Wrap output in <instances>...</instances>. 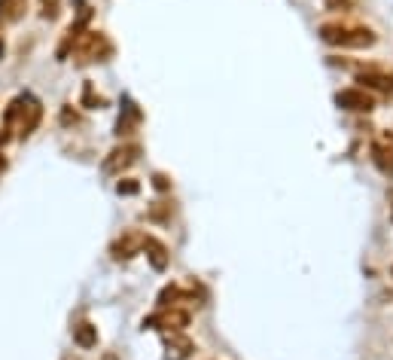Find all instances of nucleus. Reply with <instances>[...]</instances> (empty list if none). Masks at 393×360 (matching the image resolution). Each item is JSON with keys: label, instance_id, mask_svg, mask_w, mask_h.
Returning a JSON list of instances; mask_svg holds the SVG:
<instances>
[{"label": "nucleus", "instance_id": "1", "mask_svg": "<svg viewBox=\"0 0 393 360\" xmlns=\"http://www.w3.org/2000/svg\"><path fill=\"white\" fill-rule=\"evenodd\" d=\"M40 120H43V104H40L34 95H19L3 113V125L6 129H15V135L19 138L34 135Z\"/></svg>", "mask_w": 393, "mask_h": 360}, {"label": "nucleus", "instance_id": "2", "mask_svg": "<svg viewBox=\"0 0 393 360\" xmlns=\"http://www.w3.org/2000/svg\"><path fill=\"white\" fill-rule=\"evenodd\" d=\"M320 37H323V43L341 46V49H369L378 40L369 28H345V24H323Z\"/></svg>", "mask_w": 393, "mask_h": 360}, {"label": "nucleus", "instance_id": "3", "mask_svg": "<svg viewBox=\"0 0 393 360\" xmlns=\"http://www.w3.org/2000/svg\"><path fill=\"white\" fill-rule=\"evenodd\" d=\"M113 55V43L107 40V34L101 31H89V34H80L73 40V58L80 64H89V62H107Z\"/></svg>", "mask_w": 393, "mask_h": 360}, {"label": "nucleus", "instance_id": "4", "mask_svg": "<svg viewBox=\"0 0 393 360\" xmlns=\"http://www.w3.org/2000/svg\"><path fill=\"white\" fill-rule=\"evenodd\" d=\"M138 156H140L138 144H122V147L110 150V156L104 159V174H122L125 168H131L138 162Z\"/></svg>", "mask_w": 393, "mask_h": 360}, {"label": "nucleus", "instance_id": "5", "mask_svg": "<svg viewBox=\"0 0 393 360\" xmlns=\"http://www.w3.org/2000/svg\"><path fill=\"white\" fill-rule=\"evenodd\" d=\"M336 104L341 110H350V113H369L375 107V98L366 89H341L336 95Z\"/></svg>", "mask_w": 393, "mask_h": 360}, {"label": "nucleus", "instance_id": "6", "mask_svg": "<svg viewBox=\"0 0 393 360\" xmlns=\"http://www.w3.org/2000/svg\"><path fill=\"white\" fill-rule=\"evenodd\" d=\"M158 326V330L165 333H183V326H189V315L183 312V308L171 305V308H162L156 317H149V321H144V326Z\"/></svg>", "mask_w": 393, "mask_h": 360}, {"label": "nucleus", "instance_id": "7", "mask_svg": "<svg viewBox=\"0 0 393 360\" xmlns=\"http://www.w3.org/2000/svg\"><path fill=\"white\" fill-rule=\"evenodd\" d=\"M192 351H195V342L186 333H168L165 336V360H189Z\"/></svg>", "mask_w": 393, "mask_h": 360}, {"label": "nucleus", "instance_id": "8", "mask_svg": "<svg viewBox=\"0 0 393 360\" xmlns=\"http://www.w3.org/2000/svg\"><path fill=\"white\" fill-rule=\"evenodd\" d=\"M147 254V259L153 263V269L156 272H162V269H168V247L162 245L158 238H153V236H144V247H140Z\"/></svg>", "mask_w": 393, "mask_h": 360}, {"label": "nucleus", "instance_id": "9", "mask_svg": "<svg viewBox=\"0 0 393 360\" xmlns=\"http://www.w3.org/2000/svg\"><path fill=\"white\" fill-rule=\"evenodd\" d=\"M28 13V0H0V24H15Z\"/></svg>", "mask_w": 393, "mask_h": 360}, {"label": "nucleus", "instance_id": "10", "mask_svg": "<svg viewBox=\"0 0 393 360\" xmlns=\"http://www.w3.org/2000/svg\"><path fill=\"white\" fill-rule=\"evenodd\" d=\"M140 247H144V236H135V232H128V236H122V238L113 245V257H116V259H131Z\"/></svg>", "mask_w": 393, "mask_h": 360}, {"label": "nucleus", "instance_id": "11", "mask_svg": "<svg viewBox=\"0 0 393 360\" xmlns=\"http://www.w3.org/2000/svg\"><path fill=\"white\" fill-rule=\"evenodd\" d=\"M73 342H77L80 348H95L98 345V326L77 324V326H73Z\"/></svg>", "mask_w": 393, "mask_h": 360}, {"label": "nucleus", "instance_id": "12", "mask_svg": "<svg viewBox=\"0 0 393 360\" xmlns=\"http://www.w3.org/2000/svg\"><path fill=\"white\" fill-rule=\"evenodd\" d=\"M372 162L378 165L381 174H387V178H393V147H372Z\"/></svg>", "mask_w": 393, "mask_h": 360}, {"label": "nucleus", "instance_id": "13", "mask_svg": "<svg viewBox=\"0 0 393 360\" xmlns=\"http://www.w3.org/2000/svg\"><path fill=\"white\" fill-rule=\"evenodd\" d=\"M359 82H366V89H381V92H393V77L387 73H363Z\"/></svg>", "mask_w": 393, "mask_h": 360}, {"label": "nucleus", "instance_id": "14", "mask_svg": "<svg viewBox=\"0 0 393 360\" xmlns=\"http://www.w3.org/2000/svg\"><path fill=\"white\" fill-rule=\"evenodd\" d=\"M177 299H180V287H174V284L158 293V305H162V308H171L174 303H177Z\"/></svg>", "mask_w": 393, "mask_h": 360}, {"label": "nucleus", "instance_id": "15", "mask_svg": "<svg viewBox=\"0 0 393 360\" xmlns=\"http://www.w3.org/2000/svg\"><path fill=\"white\" fill-rule=\"evenodd\" d=\"M116 192H119V196H138V192H140V183L131 180V178H125V180L116 183Z\"/></svg>", "mask_w": 393, "mask_h": 360}, {"label": "nucleus", "instance_id": "16", "mask_svg": "<svg viewBox=\"0 0 393 360\" xmlns=\"http://www.w3.org/2000/svg\"><path fill=\"white\" fill-rule=\"evenodd\" d=\"M326 10H332V13H348V10H354V0H326Z\"/></svg>", "mask_w": 393, "mask_h": 360}, {"label": "nucleus", "instance_id": "17", "mask_svg": "<svg viewBox=\"0 0 393 360\" xmlns=\"http://www.w3.org/2000/svg\"><path fill=\"white\" fill-rule=\"evenodd\" d=\"M43 3V19H58V0H40Z\"/></svg>", "mask_w": 393, "mask_h": 360}, {"label": "nucleus", "instance_id": "18", "mask_svg": "<svg viewBox=\"0 0 393 360\" xmlns=\"http://www.w3.org/2000/svg\"><path fill=\"white\" fill-rule=\"evenodd\" d=\"M153 183H156V189H168V187H171V180L165 178V174H156Z\"/></svg>", "mask_w": 393, "mask_h": 360}, {"label": "nucleus", "instance_id": "19", "mask_svg": "<svg viewBox=\"0 0 393 360\" xmlns=\"http://www.w3.org/2000/svg\"><path fill=\"white\" fill-rule=\"evenodd\" d=\"M3 171H6V159L0 156V174H3Z\"/></svg>", "mask_w": 393, "mask_h": 360}, {"label": "nucleus", "instance_id": "20", "mask_svg": "<svg viewBox=\"0 0 393 360\" xmlns=\"http://www.w3.org/2000/svg\"><path fill=\"white\" fill-rule=\"evenodd\" d=\"M101 360H119V357H116V354H104Z\"/></svg>", "mask_w": 393, "mask_h": 360}, {"label": "nucleus", "instance_id": "21", "mask_svg": "<svg viewBox=\"0 0 393 360\" xmlns=\"http://www.w3.org/2000/svg\"><path fill=\"white\" fill-rule=\"evenodd\" d=\"M3 49H6V46H3V37H0V58H3Z\"/></svg>", "mask_w": 393, "mask_h": 360}, {"label": "nucleus", "instance_id": "22", "mask_svg": "<svg viewBox=\"0 0 393 360\" xmlns=\"http://www.w3.org/2000/svg\"><path fill=\"white\" fill-rule=\"evenodd\" d=\"M390 217H393V214H390Z\"/></svg>", "mask_w": 393, "mask_h": 360}]
</instances>
